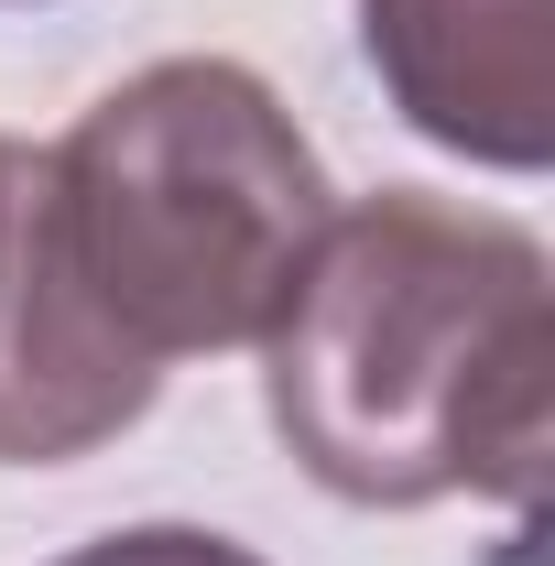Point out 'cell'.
<instances>
[{
    "label": "cell",
    "mask_w": 555,
    "mask_h": 566,
    "mask_svg": "<svg viewBox=\"0 0 555 566\" xmlns=\"http://www.w3.org/2000/svg\"><path fill=\"white\" fill-rule=\"evenodd\" d=\"M262 403L316 491L359 512L523 501L555 447V273L501 208L381 186L327 208L262 327Z\"/></svg>",
    "instance_id": "1"
},
{
    "label": "cell",
    "mask_w": 555,
    "mask_h": 566,
    "mask_svg": "<svg viewBox=\"0 0 555 566\" xmlns=\"http://www.w3.org/2000/svg\"><path fill=\"white\" fill-rule=\"evenodd\" d=\"M327 208L316 142L229 55H164L44 142L55 283L153 381L175 359L262 349Z\"/></svg>",
    "instance_id": "2"
},
{
    "label": "cell",
    "mask_w": 555,
    "mask_h": 566,
    "mask_svg": "<svg viewBox=\"0 0 555 566\" xmlns=\"http://www.w3.org/2000/svg\"><path fill=\"white\" fill-rule=\"evenodd\" d=\"M153 370L109 349L44 251V142L0 132V469H66L153 415Z\"/></svg>",
    "instance_id": "3"
},
{
    "label": "cell",
    "mask_w": 555,
    "mask_h": 566,
    "mask_svg": "<svg viewBox=\"0 0 555 566\" xmlns=\"http://www.w3.org/2000/svg\"><path fill=\"white\" fill-rule=\"evenodd\" d=\"M359 55L425 142L490 175H545L555 0H359Z\"/></svg>",
    "instance_id": "4"
},
{
    "label": "cell",
    "mask_w": 555,
    "mask_h": 566,
    "mask_svg": "<svg viewBox=\"0 0 555 566\" xmlns=\"http://www.w3.org/2000/svg\"><path fill=\"white\" fill-rule=\"evenodd\" d=\"M55 566H262V556L208 534V523H121V534H98V545H76Z\"/></svg>",
    "instance_id": "5"
}]
</instances>
